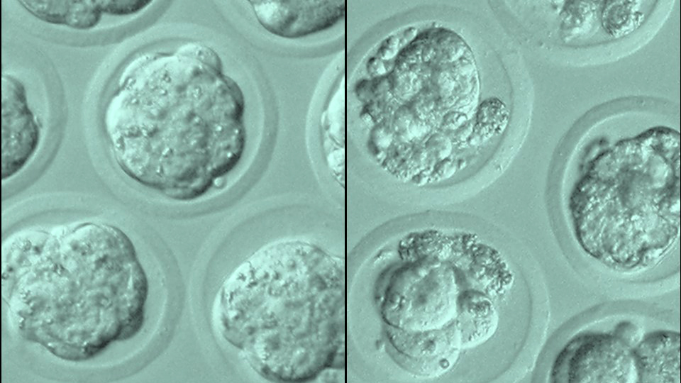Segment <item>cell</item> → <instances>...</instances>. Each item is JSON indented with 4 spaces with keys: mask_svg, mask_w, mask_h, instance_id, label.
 <instances>
[{
    "mask_svg": "<svg viewBox=\"0 0 681 383\" xmlns=\"http://www.w3.org/2000/svg\"><path fill=\"white\" fill-rule=\"evenodd\" d=\"M308 249L292 241L261 249L233 272L219 294V332L268 379H299L304 301L300 284Z\"/></svg>",
    "mask_w": 681,
    "mask_h": 383,
    "instance_id": "1",
    "label": "cell"
},
{
    "mask_svg": "<svg viewBox=\"0 0 681 383\" xmlns=\"http://www.w3.org/2000/svg\"><path fill=\"white\" fill-rule=\"evenodd\" d=\"M259 23L269 32L297 38L333 26L344 15L343 1H250Z\"/></svg>",
    "mask_w": 681,
    "mask_h": 383,
    "instance_id": "2",
    "label": "cell"
},
{
    "mask_svg": "<svg viewBox=\"0 0 681 383\" xmlns=\"http://www.w3.org/2000/svg\"><path fill=\"white\" fill-rule=\"evenodd\" d=\"M23 94L19 101L3 103L2 179L18 173L38 146L40 131Z\"/></svg>",
    "mask_w": 681,
    "mask_h": 383,
    "instance_id": "3",
    "label": "cell"
},
{
    "mask_svg": "<svg viewBox=\"0 0 681 383\" xmlns=\"http://www.w3.org/2000/svg\"><path fill=\"white\" fill-rule=\"evenodd\" d=\"M35 16L52 23L67 25L72 1H20Z\"/></svg>",
    "mask_w": 681,
    "mask_h": 383,
    "instance_id": "4",
    "label": "cell"
},
{
    "mask_svg": "<svg viewBox=\"0 0 681 383\" xmlns=\"http://www.w3.org/2000/svg\"><path fill=\"white\" fill-rule=\"evenodd\" d=\"M151 1H96L101 11L114 15H126L138 12Z\"/></svg>",
    "mask_w": 681,
    "mask_h": 383,
    "instance_id": "5",
    "label": "cell"
}]
</instances>
